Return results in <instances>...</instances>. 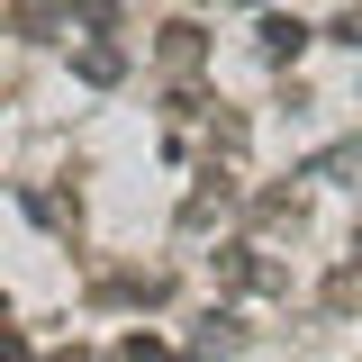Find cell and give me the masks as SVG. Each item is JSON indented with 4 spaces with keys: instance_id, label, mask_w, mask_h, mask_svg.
Listing matches in <instances>:
<instances>
[{
    "instance_id": "1",
    "label": "cell",
    "mask_w": 362,
    "mask_h": 362,
    "mask_svg": "<svg viewBox=\"0 0 362 362\" xmlns=\"http://www.w3.org/2000/svg\"><path fill=\"white\" fill-rule=\"evenodd\" d=\"M299 45H308V28H299V18H263V64H290Z\"/></svg>"
},
{
    "instance_id": "2",
    "label": "cell",
    "mask_w": 362,
    "mask_h": 362,
    "mask_svg": "<svg viewBox=\"0 0 362 362\" xmlns=\"http://www.w3.org/2000/svg\"><path fill=\"white\" fill-rule=\"evenodd\" d=\"M73 73H82V82H118V73H127V54H118V45H82V54H73Z\"/></svg>"
},
{
    "instance_id": "3",
    "label": "cell",
    "mask_w": 362,
    "mask_h": 362,
    "mask_svg": "<svg viewBox=\"0 0 362 362\" xmlns=\"http://www.w3.org/2000/svg\"><path fill=\"white\" fill-rule=\"evenodd\" d=\"M317 173H335V181H362V145H335V154H317Z\"/></svg>"
}]
</instances>
